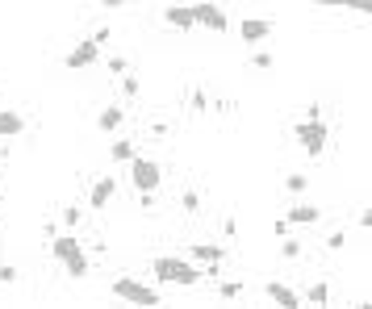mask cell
Wrapping results in <instances>:
<instances>
[{"label":"cell","instance_id":"1","mask_svg":"<svg viewBox=\"0 0 372 309\" xmlns=\"http://www.w3.org/2000/svg\"><path fill=\"white\" fill-rule=\"evenodd\" d=\"M151 276L163 280V285H180V289L205 285V268H197V264H188V259H180V255H159V259H151Z\"/></svg>","mask_w":372,"mask_h":309},{"label":"cell","instance_id":"2","mask_svg":"<svg viewBox=\"0 0 372 309\" xmlns=\"http://www.w3.org/2000/svg\"><path fill=\"white\" fill-rule=\"evenodd\" d=\"M50 255L67 268V276H75V280L88 276V251L80 247L75 234H54V239H50Z\"/></svg>","mask_w":372,"mask_h":309},{"label":"cell","instance_id":"3","mask_svg":"<svg viewBox=\"0 0 372 309\" xmlns=\"http://www.w3.org/2000/svg\"><path fill=\"white\" fill-rule=\"evenodd\" d=\"M130 188L142 197V193H159V184H163V163L159 159H151V155H134L130 163Z\"/></svg>","mask_w":372,"mask_h":309},{"label":"cell","instance_id":"4","mask_svg":"<svg viewBox=\"0 0 372 309\" xmlns=\"http://www.w3.org/2000/svg\"><path fill=\"white\" fill-rule=\"evenodd\" d=\"M109 289H113V297H121V301H130V306H138V309H159L163 306L159 289H151V285H142V280H134V276H117Z\"/></svg>","mask_w":372,"mask_h":309},{"label":"cell","instance_id":"5","mask_svg":"<svg viewBox=\"0 0 372 309\" xmlns=\"http://www.w3.org/2000/svg\"><path fill=\"white\" fill-rule=\"evenodd\" d=\"M297 146L310 155V159H318L322 151H327V142H331V130L322 126V121H297Z\"/></svg>","mask_w":372,"mask_h":309},{"label":"cell","instance_id":"6","mask_svg":"<svg viewBox=\"0 0 372 309\" xmlns=\"http://www.w3.org/2000/svg\"><path fill=\"white\" fill-rule=\"evenodd\" d=\"M188 13H193V25H205V29H214V33H226V29H230V17H226V8H218V4H188Z\"/></svg>","mask_w":372,"mask_h":309},{"label":"cell","instance_id":"7","mask_svg":"<svg viewBox=\"0 0 372 309\" xmlns=\"http://www.w3.org/2000/svg\"><path fill=\"white\" fill-rule=\"evenodd\" d=\"M226 247L222 243H193L188 247V264H197V268H222L226 264Z\"/></svg>","mask_w":372,"mask_h":309},{"label":"cell","instance_id":"8","mask_svg":"<svg viewBox=\"0 0 372 309\" xmlns=\"http://www.w3.org/2000/svg\"><path fill=\"white\" fill-rule=\"evenodd\" d=\"M92 63H101V50H96L92 42H80V46L63 59V67H67V71H84V67H92Z\"/></svg>","mask_w":372,"mask_h":309},{"label":"cell","instance_id":"9","mask_svg":"<svg viewBox=\"0 0 372 309\" xmlns=\"http://www.w3.org/2000/svg\"><path fill=\"white\" fill-rule=\"evenodd\" d=\"M264 293H268L281 309H297V306H302V293H297V289H289V285H281V280H268V285H264Z\"/></svg>","mask_w":372,"mask_h":309},{"label":"cell","instance_id":"10","mask_svg":"<svg viewBox=\"0 0 372 309\" xmlns=\"http://www.w3.org/2000/svg\"><path fill=\"white\" fill-rule=\"evenodd\" d=\"M113 193H117V180H113V176H101V180L92 184V193H88V209H105V205L113 201Z\"/></svg>","mask_w":372,"mask_h":309},{"label":"cell","instance_id":"11","mask_svg":"<svg viewBox=\"0 0 372 309\" xmlns=\"http://www.w3.org/2000/svg\"><path fill=\"white\" fill-rule=\"evenodd\" d=\"M239 33H243V42H268V38H272V21H264V17H247V21L239 25Z\"/></svg>","mask_w":372,"mask_h":309},{"label":"cell","instance_id":"12","mask_svg":"<svg viewBox=\"0 0 372 309\" xmlns=\"http://www.w3.org/2000/svg\"><path fill=\"white\" fill-rule=\"evenodd\" d=\"M318 218H322V209H318V205H310V201H297V205L285 213V222H289V226H314Z\"/></svg>","mask_w":372,"mask_h":309},{"label":"cell","instance_id":"13","mask_svg":"<svg viewBox=\"0 0 372 309\" xmlns=\"http://www.w3.org/2000/svg\"><path fill=\"white\" fill-rule=\"evenodd\" d=\"M121 126H126V109L109 105V109H101V113H96V130H101V134H117Z\"/></svg>","mask_w":372,"mask_h":309},{"label":"cell","instance_id":"14","mask_svg":"<svg viewBox=\"0 0 372 309\" xmlns=\"http://www.w3.org/2000/svg\"><path fill=\"white\" fill-rule=\"evenodd\" d=\"M163 21H168L172 29H193V13H188V4H163Z\"/></svg>","mask_w":372,"mask_h":309},{"label":"cell","instance_id":"15","mask_svg":"<svg viewBox=\"0 0 372 309\" xmlns=\"http://www.w3.org/2000/svg\"><path fill=\"white\" fill-rule=\"evenodd\" d=\"M25 134V117L17 109H0V138H17Z\"/></svg>","mask_w":372,"mask_h":309},{"label":"cell","instance_id":"16","mask_svg":"<svg viewBox=\"0 0 372 309\" xmlns=\"http://www.w3.org/2000/svg\"><path fill=\"white\" fill-rule=\"evenodd\" d=\"M134 155H138V146H134V138H117V142L109 146V159H113V163H130Z\"/></svg>","mask_w":372,"mask_h":309},{"label":"cell","instance_id":"17","mask_svg":"<svg viewBox=\"0 0 372 309\" xmlns=\"http://www.w3.org/2000/svg\"><path fill=\"white\" fill-rule=\"evenodd\" d=\"M327 301H331V285H327V280H314V285H310V306L322 309Z\"/></svg>","mask_w":372,"mask_h":309},{"label":"cell","instance_id":"18","mask_svg":"<svg viewBox=\"0 0 372 309\" xmlns=\"http://www.w3.org/2000/svg\"><path fill=\"white\" fill-rule=\"evenodd\" d=\"M180 209H184V213H201V193H197V188H184V193H180Z\"/></svg>","mask_w":372,"mask_h":309},{"label":"cell","instance_id":"19","mask_svg":"<svg viewBox=\"0 0 372 309\" xmlns=\"http://www.w3.org/2000/svg\"><path fill=\"white\" fill-rule=\"evenodd\" d=\"M251 67H255V71H272V67H276V54H272V50H255V54H251Z\"/></svg>","mask_w":372,"mask_h":309},{"label":"cell","instance_id":"20","mask_svg":"<svg viewBox=\"0 0 372 309\" xmlns=\"http://www.w3.org/2000/svg\"><path fill=\"white\" fill-rule=\"evenodd\" d=\"M285 188H289V193H306V188H310V176H306V172H289V176H285Z\"/></svg>","mask_w":372,"mask_h":309},{"label":"cell","instance_id":"21","mask_svg":"<svg viewBox=\"0 0 372 309\" xmlns=\"http://www.w3.org/2000/svg\"><path fill=\"white\" fill-rule=\"evenodd\" d=\"M218 297H222V301L243 297V280H222V285H218Z\"/></svg>","mask_w":372,"mask_h":309},{"label":"cell","instance_id":"22","mask_svg":"<svg viewBox=\"0 0 372 309\" xmlns=\"http://www.w3.org/2000/svg\"><path fill=\"white\" fill-rule=\"evenodd\" d=\"M80 222H84V209H80V205H67V209H63V226H67V230H75Z\"/></svg>","mask_w":372,"mask_h":309},{"label":"cell","instance_id":"23","mask_svg":"<svg viewBox=\"0 0 372 309\" xmlns=\"http://www.w3.org/2000/svg\"><path fill=\"white\" fill-rule=\"evenodd\" d=\"M193 113H209V96H205V88H193Z\"/></svg>","mask_w":372,"mask_h":309},{"label":"cell","instance_id":"24","mask_svg":"<svg viewBox=\"0 0 372 309\" xmlns=\"http://www.w3.org/2000/svg\"><path fill=\"white\" fill-rule=\"evenodd\" d=\"M302 251H306V247H302L297 239H285V243H281V255H285V259H302Z\"/></svg>","mask_w":372,"mask_h":309},{"label":"cell","instance_id":"25","mask_svg":"<svg viewBox=\"0 0 372 309\" xmlns=\"http://www.w3.org/2000/svg\"><path fill=\"white\" fill-rule=\"evenodd\" d=\"M348 247V230H335V234H327V251H343Z\"/></svg>","mask_w":372,"mask_h":309},{"label":"cell","instance_id":"26","mask_svg":"<svg viewBox=\"0 0 372 309\" xmlns=\"http://www.w3.org/2000/svg\"><path fill=\"white\" fill-rule=\"evenodd\" d=\"M109 71H113V75H130V63H126L121 54H109Z\"/></svg>","mask_w":372,"mask_h":309},{"label":"cell","instance_id":"27","mask_svg":"<svg viewBox=\"0 0 372 309\" xmlns=\"http://www.w3.org/2000/svg\"><path fill=\"white\" fill-rule=\"evenodd\" d=\"M121 92H126V96H138V92H142L138 75H126V80H121Z\"/></svg>","mask_w":372,"mask_h":309},{"label":"cell","instance_id":"28","mask_svg":"<svg viewBox=\"0 0 372 309\" xmlns=\"http://www.w3.org/2000/svg\"><path fill=\"white\" fill-rule=\"evenodd\" d=\"M17 276H21V272H17L13 264H0V285H17Z\"/></svg>","mask_w":372,"mask_h":309},{"label":"cell","instance_id":"29","mask_svg":"<svg viewBox=\"0 0 372 309\" xmlns=\"http://www.w3.org/2000/svg\"><path fill=\"white\" fill-rule=\"evenodd\" d=\"M88 42H92V46H96V50H101V46H105V42H109V25H101V29H96V33H92V38H88Z\"/></svg>","mask_w":372,"mask_h":309},{"label":"cell","instance_id":"30","mask_svg":"<svg viewBox=\"0 0 372 309\" xmlns=\"http://www.w3.org/2000/svg\"><path fill=\"white\" fill-rule=\"evenodd\" d=\"M306 121H322V105H318V100L306 105Z\"/></svg>","mask_w":372,"mask_h":309},{"label":"cell","instance_id":"31","mask_svg":"<svg viewBox=\"0 0 372 309\" xmlns=\"http://www.w3.org/2000/svg\"><path fill=\"white\" fill-rule=\"evenodd\" d=\"M151 134H155V138H168V134H172V126H168V121H151Z\"/></svg>","mask_w":372,"mask_h":309},{"label":"cell","instance_id":"32","mask_svg":"<svg viewBox=\"0 0 372 309\" xmlns=\"http://www.w3.org/2000/svg\"><path fill=\"white\" fill-rule=\"evenodd\" d=\"M356 309H372V306H369V301H360V306H356Z\"/></svg>","mask_w":372,"mask_h":309},{"label":"cell","instance_id":"33","mask_svg":"<svg viewBox=\"0 0 372 309\" xmlns=\"http://www.w3.org/2000/svg\"><path fill=\"white\" fill-rule=\"evenodd\" d=\"M297 309H306V306H297Z\"/></svg>","mask_w":372,"mask_h":309}]
</instances>
